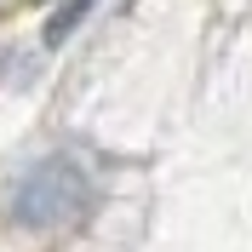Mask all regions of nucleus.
<instances>
[{
    "mask_svg": "<svg viewBox=\"0 0 252 252\" xmlns=\"http://www.w3.org/2000/svg\"><path fill=\"white\" fill-rule=\"evenodd\" d=\"M92 6H97V0H63L58 12L46 17V46H58V40H69V29H75V23H80L86 12H92Z\"/></svg>",
    "mask_w": 252,
    "mask_h": 252,
    "instance_id": "f03ea898",
    "label": "nucleus"
},
{
    "mask_svg": "<svg viewBox=\"0 0 252 252\" xmlns=\"http://www.w3.org/2000/svg\"><path fill=\"white\" fill-rule=\"evenodd\" d=\"M86 206V172H80L69 155H52L40 160L23 184H17L12 195V218L23 223V229H58V223H69Z\"/></svg>",
    "mask_w": 252,
    "mask_h": 252,
    "instance_id": "f257e3e1",
    "label": "nucleus"
}]
</instances>
